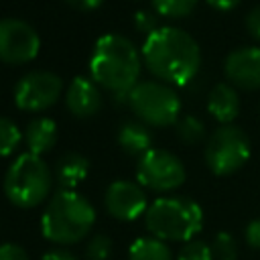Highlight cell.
Returning a JSON list of instances; mask_svg holds the SVG:
<instances>
[{
  "label": "cell",
  "instance_id": "13",
  "mask_svg": "<svg viewBox=\"0 0 260 260\" xmlns=\"http://www.w3.org/2000/svg\"><path fill=\"white\" fill-rule=\"evenodd\" d=\"M102 91L91 77H75L65 89V106L71 116L85 120L102 110Z\"/></svg>",
  "mask_w": 260,
  "mask_h": 260
},
{
  "label": "cell",
  "instance_id": "9",
  "mask_svg": "<svg viewBox=\"0 0 260 260\" xmlns=\"http://www.w3.org/2000/svg\"><path fill=\"white\" fill-rule=\"evenodd\" d=\"M63 79L53 71H28L14 85V102L24 112H43L59 102Z\"/></svg>",
  "mask_w": 260,
  "mask_h": 260
},
{
  "label": "cell",
  "instance_id": "29",
  "mask_svg": "<svg viewBox=\"0 0 260 260\" xmlns=\"http://www.w3.org/2000/svg\"><path fill=\"white\" fill-rule=\"evenodd\" d=\"M41 260H79V258L73 252L65 250V248H53V250L45 252Z\"/></svg>",
  "mask_w": 260,
  "mask_h": 260
},
{
  "label": "cell",
  "instance_id": "27",
  "mask_svg": "<svg viewBox=\"0 0 260 260\" xmlns=\"http://www.w3.org/2000/svg\"><path fill=\"white\" fill-rule=\"evenodd\" d=\"M244 240H246V244H248L250 248L260 250V217L252 219V221L246 225V230H244Z\"/></svg>",
  "mask_w": 260,
  "mask_h": 260
},
{
  "label": "cell",
  "instance_id": "2",
  "mask_svg": "<svg viewBox=\"0 0 260 260\" xmlns=\"http://www.w3.org/2000/svg\"><path fill=\"white\" fill-rule=\"evenodd\" d=\"M140 71L142 55L128 37L108 32L95 41L89 73L102 89H108L114 98H128L130 89L138 83Z\"/></svg>",
  "mask_w": 260,
  "mask_h": 260
},
{
  "label": "cell",
  "instance_id": "10",
  "mask_svg": "<svg viewBox=\"0 0 260 260\" xmlns=\"http://www.w3.org/2000/svg\"><path fill=\"white\" fill-rule=\"evenodd\" d=\"M41 51L39 32L20 18H0V61L6 65L30 63Z\"/></svg>",
  "mask_w": 260,
  "mask_h": 260
},
{
  "label": "cell",
  "instance_id": "21",
  "mask_svg": "<svg viewBox=\"0 0 260 260\" xmlns=\"http://www.w3.org/2000/svg\"><path fill=\"white\" fill-rule=\"evenodd\" d=\"M156 14L165 18H183L189 16L199 0H150Z\"/></svg>",
  "mask_w": 260,
  "mask_h": 260
},
{
  "label": "cell",
  "instance_id": "24",
  "mask_svg": "<svg viewBox=\"0 0 260 260\" xmlns=\"http://www.w3.org/2000/svg\"><path fill=\"white\" fill-rule=\"evenodd\" d=\"M177 260H215V258L209 244H205L203 240H189L179 250Z\"/></svg>",
  "mask_w": 260,
  "mask_h": 260
},
{
  "label": "cell",
  "instance_id": "6",
  "mask_svg": "<svg viewBox=\"0 0 260 260\" xmlns=\"http://www.w3.org/2000/svg\"><path fill=\"white\" fill-rule=\"evenodd\" d=\"M128 106L146 126H173L181 114V98L173 85L158 79L138 81L128 93Z\"/></svg>",
  "mask_w": 260,
  "mask_h": 260
},
{
  "label": "cell",
  "instance_id": "5",
  "mask_svg": "<svg viewBox=\"0 0 260 260\" xmlns=\"http://www.w3.org/2000/svg\"><path fill=\"white\" fill-rule=\"evenodd\" d=\"M53 189V175L43 156L24 152L16 156L4 175L6 199L22 209L37 207L47 201Z\"/></svg>",
  "mask_w": 260,
  "mask_h": 260
},
{
  "label": "cell",
  "instance_id": "18",
  "mask_svg": "<svg viewBox=\"0 0 260 260\" xmlns=\"http://www.w3.org/2000/svg\"><path fill=\"white\" fill-rule=\"evenodd\" d=\"M128 260H173V252L167 242L154 236H144L130 244Z\"/></svg>",
  "mask_w": 260,
  "mask_h": 260
},
{
  "label": "cell",
  "instance_id": "1",
  "mask_svg": "<svg viewBox=\"0 0 260 260\" xmlns=\"http://www.w3.org/2000/svg\"><path fill=\"white\" fill-rule=\"evenodd\" d=\"M140 55L146 69L158 81L173 87L189 85L201 65L197 41L187 30L177 26H160L146 37Z\"/></svg>",
  "mask_w": 260,
  "mask_h": 260
},
{
  "label": "cell",
  "instance_id": "22",
  "mask_svg": "<svg viewBox=\"0 0 260 260\" xmlns=\"http://www.w3.org/2000/svg\"><path fill=\"white\" fill-rule=\"evenodd\" d=\"M211 252L215 260H236L238 258V240L230 232H217L211 242Z\"/></svg>",
  "mask_w": 260,
  "mask_h": 260
},
{
  "label": "cell",
  "instance_id": "12",
  "mask_svg": "<svg viewBox=\"0 0 260 260\" xmlns=\"http://www.w3.org/2000/svg\"><path fill=\"white\" fill-rule=\"evenodd\" d=\"M223 73L236 89H260V47L234 49L223 61Z\"/></svg>",
  "mask_w": 260,
  "mask_h": 260
},
{
  "label": "cell",
  "instance_id": "7",
  "mask_svg": "<svg viewBox=\"0 0 260 260\" xmlns=\"http://www.w3.org/2000/svg\"><path fill=\"white\" fill-rule=\"evenodd\" d=\"M205 165L213 175L225 177L240 171L250 158V138L248 134L234 126L221 124L205 142Z\"/></svg>",
  "mask_w": 260,
  "mask_h": 260
},
{
  "label": "cell",
  "instance_id": "25",
  "mask_svg": "<svg viewBox=\"0 0 260 260\" xmlns=\"http://www.w3.org/2000/svg\"><path fill=\"white\" fill-rule=\"evenodd\" d=\"M134 26H136V30H138L140 35H144V37H150L154 30L160 28L158 16H156L154 12H150V10H138V12L134 14Z\"/></svg>",
  "mask_w": 260,
  "mask_h": 260
},
{
  "label": "cell",
  "instance_id": "23",
  "mask_svg": "<svg viewBox=\"0 0 260 260\" xmlns=\"http://www.w3.org/2000/svg\"><path fill=\"white\" fill-rule=\"evenodd\" d=\"M114 242L108 234H95L85 246V260H110Z\"/></svg>",
  "mask_w": 260,
  "mask_h": 260
},
{
  "label": "cell",
  "instance_id": "4",
  "mask_svg": "<svg viewBox=\"0 0 260 260\" xmlns=\"http://www.w3.org/2000/svg\"><path fill=\"white\" fill-rule=\"evenodd\" d=\"M144 223L150 236L162 242H189L203 228V209L189 197L167 195L148 205Z\"/></svg>",
  "mask_w": 260,
  "mask_h": 260
},
{
  "label": "cell",
  "instance_id": "11",
  "mask_svg": "<svg viewBox=\"0 0 260 260\" xmlns=\"http://www.w3.org/2000/svg\"><path fill=\"white\" fill-rule=\"evenodd\" d=\"M104 203L110 215L120 221H134L146 213L148 201L140 183H132L126 179H118L108 185Z\"/></svg>",
  "mask_w": 260,
  "mask_h": 260
},
{
  "label": "cell",
  "instance_id": "3",
  "mask_svg": "<svg viewBox=\"0 0 260 260\" xmlns=\"http://www.w3.org/2000/svg\"><path fill=\"white\" fill-rule=\"evenodd\" d=\"M95 223L93 205L77 191L59 189L45 205L41 217L43 236L59 246L81 242Z\"/></svg>",
  "mask_w": 260,
  "mask_h": 260
},
{
  "label": "cell",
  "instance_id": "15",
  "mask_svg": "<svg viewBox=\"0 0 260 260\" xmlns=\"http://www.w3.org/2000/svg\"><path fill=\"white\" fill-rule=\"evenodd\" d=\"M57 136H59L57 124L51 118L30 120L24 128V144H26L28 152L37 154V156H43L45 152H49L55 146Z\"/></svg>",
  "mask_w": 260,
  "mask_h": 260
},
{
  "label": "cell",
  "instance_id": "17",
  "mask_svg": "<svg viewBox=\"0 0 260 260\" xmlns=\"http://www.w3.org/2000/svg\"><path fill=\"white\" fill-rule=\"evenodd\" d=\"M89 160L79 152H65L55 165V177L61 189L75 191V187L87 177Z\"/></svg>",
  "mask_w": 260,
  "mask_h": 260
},
{
  "label": "cell",
  "instance_id": "26",
  "mask_svg": "<svg viewBox=\"0 0 260 260\" xmlns=\"http://www.w3.org/2000/svg\"><path fill=\"white\" fill-rule=\"evenodd\" d=\"M0 260H30V258L22 246L6 242V244H0Z\"/></svg>",
  "mask_w": 260,
  "mask_h": 260
},
{
  "label": "cell",
  "instance_id": "8",
  "mask_svg": "<svg viewBox=\"0 0 260 260\" xmlns=\"http://www.w3.org/2000/svg\"><path fill=\"white\" fill-rule=\"evenodd\" d=\"M136 179L142 187L150 191L169 193L185 183L187 171L181 158L173 152L162 148H150L136 162Z\"/></svg>",
  "mask_w": 260,
  "mask_h": 260
},
{
  "label": "cell",
  "instance_id": "16",
  "mask_svg": "<svg viewBox=\"0 0 260 260\" xmlns=\"http://www.w3.org/2000/svg\"><path fill=\"white\" fill-rule=\"evenodd\" d=\"M118 144L132 156H142L152 148V132L140 120H128L118 130Z\"/></svg>",
  "mask_w": 260,
  "mask_h": 260
},
{
  "label": "cell",
  "instance_id": "20",
  "mask_svg": "<svg viewBox=\"0 0 260 260\" xmlns=\"http://www.w3.org/2000/svg\"><path fill=\"white\" fill-rule=\"evenodd\" d=\"M22 138L24 134L18 130V126L10 118L0 116V156H10Z\"/></svg>",
  "mask_w": 260,
  "mask_h": 260
},
{
  "label": "cell",
  "instance_id": "28",
  "mask_svg": "<svg viewBox=\"0 0 260 260\" xmlns=\"http://www.w3.org/2000/svg\"><path fill=\"white\" fill-rule=\"evenodd\" d=\"M246 28L256 41H260V4L246 14Z\"/></svg>",
  "mask_w": 260,
  "mask_h": 260
},
{
  "label": "cell",
  "instance_id": "31",
  "mask_svg": "<svg viewBox=\"0 0 260 260\" xmlns=\"http://www.w3.org/2000/svg\"><path fill=\"white\" fill-rule=\"evenodd\" d=\"M211 8H215V10H221V12H228V10H232V8H236L242 0H205Z\"/></svg>",
  "mask_w": 260,
  "mask_h": 260
},
{
  "label": "cell",
  "instance_id": "14",
  "mask_svg": "<svg viewBox=\"0 0 260 260\" xmlns=\"http://www.w3.org/2000/svg\"><path fill=\"white\" fill-rule=\"evenodd\" d=\"M207 112L221 124H232L240 114V95L232 83H217L207 95Z\"/></svg>",
  "mask_w": 260,
  "mask_h": 260
},
{
  "label": "cell",
  "instance_id": "30",
  "mask_svg": "<svg viewBox=\"0 0 260 260\" xmlns=\"http://www.w3.org/2000/svg\"><path fill=\"white\" fill-rule=\"evenodd\" d=\"M65 2H67L71 8H75V10H81V12H91V10L100 8L104 0H65Z\"/></svg>",
  "mask_w": 260,
  "mask_h": 260
},
{
  "label": "cell",
  "instance_id": "19",
  "mask_svg": "<svg viewBox=\"0 0 260 260\" xmlns=\"http://www.w3.org/2000/svg\"><path fill=\"white\" fill-rule=\"evenodd\" d=\"M177 136L183 144H199L205 138V126L197 116H183L175 124Z\"/></svg>",
  "mask_w": 260,
  "mask_h": 260
}]
</instances>
